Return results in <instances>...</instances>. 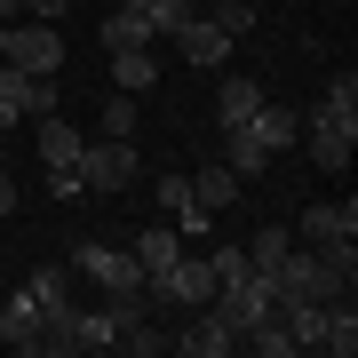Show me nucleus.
Returning <instances> with one entry per match:
<instances>
[{
  "instance_id": "29",
  "label": "nucleus",
  "mask_w": 358,
  "mask_h": 358,
  "mask_svg": "<svg viewBox=\"0 0 358 358\" xmlns=\"http://www.w3.org/2000/svg\"><path fill=\"white\" fill-rule=\"evenodd\" d=\"M72 0H24V16H64Z\"/></svg>"
},
{
  "instance_id": "5",
  "label": "nucleus",
  "mask_w": 358,
  "mask_h": 358,
  "mask_svg": "<svg viewBox=\"0 0 358 358\" xmlns=\"http://www.w3.org/2000/svg\"><path fill=\"white\" fill-rule=\"evenodd\" d=\"M64 103V88H56V72H0V128H16V120H40Z\"/></svg>"
},
{
  "instance_id": "11",
  "label": "nucleus",
  "mask_w": 358,
  "mask_h": 358,
  "mask_svg": "<svg viewBox=\"0 0 358 358\" xmlns=\"http://www.w3.org/2000/svg\"><path fill=\"white\" fill-rule=\"evenodd\" d=\"M80 143H88V136H80L64 112H40V120H32V152H40V167H80Z\"/></svg>"
},
{
  "instance_id": "6",
  "label": "nucleus",
  "mask_w": 358,
  "mask_h": 358,
  "mask_svg": "<svg viewBox=\"0 0 358 358\" xmlns=\"http://www.w3.org/2000/svg\"><path fill=\"white\" fill-rule=\"evenodd\" d=\"M72 271H88V287H96V294L143 287V263H136V247H103V239H80V247H72Z\"/></svg>"
},
{
  "instance_id": "13",
  "label": "nucleus",
  "mask_w": 358,
  "mask_h": 358,
  "mask_svg": "<svg viewBox=\"0 0 358 358\" xmlns=\"http://www.w3.org/2000/svg\"><path fill=\"white\" fill-rule=\"evenodd\" d=\"M239 128H247V136H255V143H263V152H271V159H279V152H287V143H294V136H303V120H294V112H287V103H271V96H263V103H255V120H239Z\"/></svg>"
},
{
  "instance_id": "31",
  "label": "nucleus",
  "mask_w": 358,
  "mask_h": 358,
  "mask_svg": "<svg viewBox=\"0 0 358 358\" xmlns=\"http://www.w3.org/2000/svg\"><path fill=\"white\" fill-rule=\"evenodd\" d=\"M112 8H152V0H112Z\"/></svg>"
},
{
  "instance_id": "24",
  "label": "nucleus",
  "mask_w": 358,
  "mask_h": 358,
  "mask_svg": "<svg viewBox=\"0 0 358 358\" xmlns=\"http://www.w3.org/2000/svg\"><path fill=\"white\" fill-rule=\"evenodd\" d=\"M80 334H88V350H112V343H120L112 310H80Z\"/></svg>"
},
{
  "instance_id": "2",
  "label": "nucleus",
  "mask_w": 358,
  "mask_h": 358,
  "mask_svg": "<svg viewBox=\"0 0 358 358\" xmlns=\"http://www.w3.org/2000/svg\"><path fill=\"white\" fill-rule=\"evenodd\" d=\"M294 143L310 152V167H319V176H343L350 152H358V120H343V112H327V103H319V112L303 120V136H294Z\"/></svg>"
},
{
  "instance_id": "25",
  "label": "nucleus",
  "mask_w": 358,
  "mask_h": 358,
  "mask_svg": "<svg viewBox=\"0 0 358 358\" xmlns=\"http://www.w3.org/2000/svg\"><path fill=\"white\" fill-rule=\"evenodd\" d=\"M319 103H327V112H343V120H358V80H350V72H343V80H327V96H319Z\"/></svg>"
},
{
  "instance_id": "1",
  "label": "nucleus",
  "mask_w": 358,
  "mask_h": 358,
  "mask_svg": "<svg viewBox=\"0 0 358 358\" xmlns=\"http://www.w3.org/2000/svg\"><path fill=\"white\" fill-rule=\"evenodd\" d=\"M0 64H16V72H64V32H56L48 16L0 24Z\"/></svg>"
},
{
  "instance_id": "32",
  "label": "nucleus",
  "mask_w": 358,
  "mask_h": 358,
  "mask_svg": "<svg viewBox=\"0 0 358 358\" xmlns=\"http://www.w3.org/2000/svg\"><path fill=\"white\" fill-rule=\"evenodd\" d=\"M192 8H207V0H192Z\"/></svg>"
},
{
  "instance_id": "10",
  "label": "nucleus",
  "mask_w": 358,
  "mask_h": 358,
  "mask_svg": "<svg viewBox=\"0 0 358 358\" xmlns=\"http://www.w3.org/2000/svg\"><path fill=\"white\" fill-rule=\"evenodd\" d=\"M0 343H8V350H24V358H40V350H48V334H40V303H32L24 287L0 303Z\"/></svg>"
},
{
  "instance_id": "27",
  "label": "nucleus",
  "mask_w": 358,
  "mask_h": 358,
  "mask_svg": "<svg viewBox=\"0 0 358 358\" xmlns=\"http://www.w3.org/2000/svg\"><path fill=\"white\" fill-rule=\"evenodd\" d=\"M88 183H80V167H48V199H80Z\"/></svg>"
},
{
  "instance_id": "20",
  "label": "nucleus",
  "mask_w": 358,
  "mask_h": 358,
  "mask_svg": "<svg viewBox=\"0 0 358 358\" xmlns=\"http://www.w3.org/2000/svg\"><path fill=\"white\" fill-rule=\"evenodd\" d=\"M24 294L40 303V319H48V310L72 303V279H64V271H24Z\"/></svg>"
},
{
  "instance_id": "7",
  "label": "nucleus",
  "mask_w": 358,
  "mask_h": 358,
  "mask_svg": "<svg viewBox=\"0 0 358 358\" xmlns=\"http://www.w3.org/2000/svg\"><path fill=\"white\" fill-rule=\"evenodd\" d=\"M167 350H183V358H231V350H239V327H231L215 303H199L192 319L167 334Z\"/></svg>"
},
{
  "instance_id": "12",
  "label": "nucleus",
  "mask_w": 358,
  "mask_h": 358,
  "mask_svg": "<svg viewBox=\"0 0 358 358\" xmlns=\"http://www.w3.org/2000/svg\"><path fill=\"white\" fill-rule=\"evenodd\" d=\"M255 103H263V80L215 72V128H239V120H255Z\"/></svg>"
},
{
  "instance_id": "26",
  "label": "nucleus",
  "mask_w": 358,
  "mask_h": 358,
  "mask_svg": "<svg viewBox=\"0 0 358 358\" xmlns=\"http://www.w3.org/2000/svg\"><path fill=\"white\" fill-rule=\"evenodd\" d=\"M120 343H128L136 358H159V350H167V334H159L152 319H143V327H128V334H120Z\"/></svg>"
},
{
  "instance_id": "4",
  "label": "nucleus",
  "mask_w": 358,
  "mask_h": 358,
  "mask_svg": "<svg viewBox=\"0 0 358 358\" xmlns=\"http://www.w3.org/2000/svg\"><path fill=\"white\" fill-rule=\"evenodd\" d=\"M136 176H143V159H136V143H128V136L80 143V183H88V192H128Z\"/></svg>"
},
{
  "instance_id": "9",
  "label": "nucleus",
  "mask_w": 358,
  "mask_h": 358,
  "mask_svg": "<svg viewBox=\"0 0 358 358\" xmlns=\"http://www.w3.org/2000/svg\"><path fill=\"white\" fill-rule=\"evenodd\" d=\"M231 48H239V40H231L223 24H215V16H183V32H176V56H183V64H199V72H223L231 64Z\"/></svg>"
},
{
  "instance_id": "14",
  "label": "nucleus",
  "mask_w": 358,
  "mask_h": 358,
  "mask_svg": "<svg viewBox=\"0 0 358 358\" xmlns=\"http://www.w3.org/2000/svg\"><path fill=\"white\" fill-rule=\"evenodd\" d=\"M159 207H167V223H176L183 239H199V231L215 223L207 207H192V176H159Z\"/></svg>"
},
{
  "instance_id": "3",
  "label": "nucleus",
  "mask_w": 358,
  "mask_h": 358,
  "mask_svg": "<svg viewBox=\"0 0 358 358\" xmlns=\"http://www.w3.org/2000/svg\"><path fill=\"white\" fill-rule=\"evenodd\" d=\"M294 239L319 247V255H358V207H350V199H319V207H303Z\"/></svg>"
},
{
  "instance_id": "16",
  "label": "nucleus",
  "mask_w": 358,
  "mask_h": 358,
  "mask_svg": "<svg viewBox=\"0 0 358 358\" xmlns=\"http://www.w3.org/2000/svg\"><path fill=\"white\" fill-rule=\"evenodd\" d=\"M215 159H223V167H231V176H239V183H255L263 167H271V152H263V143L247 136V128H223V143H215Z\"/></svg>"
},
{
  "instance_id": "21",
  "label": "nucleus",
  "mask_w": 358,
  "mask_h": 358,
  "mask_svg": "<svg viewBox=\"0 0 358 358\" xmlns=\"http://www.w3.org/2000/svg\"><path fill=\"white\" fill-rule=\"evenodd\" d=\"M287 247H294V223H263L255 239H247V263H255V271H271V263L287 255Z\"/></svg>"
},
{
  "instance_id": "22",
  "label": "nucleus",
  "mask_w": 358,
  "mask_h": 358,
  "mask_svg": "<svg viewBox=\"0 0 358 358\" xmlns=\"http://www.w3.org/2000/svg\"><path fill=\"white\" fill-rule=\"evenodd\" d=\"M96 128H103V136H128V143H136V96L120 88V96H112V103L96 112Z\"/></svg>"
},
{
  "instance_id": "8",
  "label": "nucleus",
  "mask_w": 358,
  "mask_h": 358,
  "mask_svg": "<svg viewBox=\"0 0 358 358\" xmlns=\"http://www.w3.org/2000/svg\"><path fill=\"white\" fill-rule=\"evenodd\" d=\"M215 310H223L231 327H255L263 310H271V279H263L255 263H247V271H223V279H215Z\"/></svg>"
},
{
  "instance_id": "18",
  "label": "nucleus",
  "mask_w": 358,
  "mask_h": 358,
  "mask_svg": "<svg viewBox=\"0 0 358 358\" xmlns=\"http://www.w3.org/2000/svg\"><path fill=\"white\" fill-rule=\"evenodd\" d=\"M112 80L128 96H152V80H159V48H112Z\"/></svg>"
},
{
  "instance_id": "19",
  "label": "nucleus",
  "mask_w": 358,
  "mask_h": 358,
  "mask_svg": "<svg viewBox=\"0 0 358 358\" xmlns=\"http://www.w3.org/2000/svg\"><path fill=\"white\" fill-rule=\"evenodd\" d=\"M96 40H103V56H112V48H152V16H143V8H112Z\"/></svg>"
},
{
  "instance_id": "15",
  "label": "nucleus",
  "mask_w": 358,
  "mask_h": 358,
  "mask_svg": "<svg viewBox=\"0 0 358 358\" xmlns=\"http://www.w3.org/2000/svg\"><path fill=\"white\" fill-rule=\"evenodd\" d=\"M239 192H247V183L231 176L223 159H207L199 176H192V207H207V215H223V207H239Z\"/></svg>"
},
{
  "instance_id": "30",
  "label": "nucleus",
  "mask_w": 358,
  "mask_h": 358,
  "mask_svg": "<svg viewBox=\"0 0 358 358\" xmlns=\"http://www.w3.org/2000/svg\"><path fill=\"white\" fill-rule=\"evenodd\" d=\"M16 8H24V0H0V24H16Z\"/></svg>"
},
{
  "instance_id": "28",
  "label": "nucleus",
  "mask_w": 358,
  "mask_h": 358,
  "mask_svg": "<svg viewBox=\"0 0 358 358\" xmlns=\"http://www.w3.org/2000/svg\"><path fill=\"white\" fill-rule=\"evenodd\" d=\"M16 199H24V192H16V176H8V167H0V215H16Z\"/></svg>"
},
{
  "instance_id": "23",
  "label": "nucleus",
  "mask_w": 358,
  "mask_h": 358,
  "mask_svg": "<svg viewBox=\"0 0 358 358\" xmlns=\"http://www.w3.org/2000/svg\"><path fill=\"white\" fill-rule=\"evenodd\" d=\"M207 8H215V24H223L231 40H247V32H255V8H247V0H207Z\"/></svg>"
},
{
  "instance_id": "17",
  "label": "nucleus",
  "mask_w": 358,
  "mask_h": 358,
  "mask_svg": "<svg viewBox=\"0 0 358 358\" xmlns=\"http://www.w3.org/2000/svg\"><path fill=\"white\" fill-rule=\"evenodd\" d=\"M176 255H183V231H176V223H152V231L136 239V263H143V279L176 271Z\"/></svg>"
}]
</instances>
